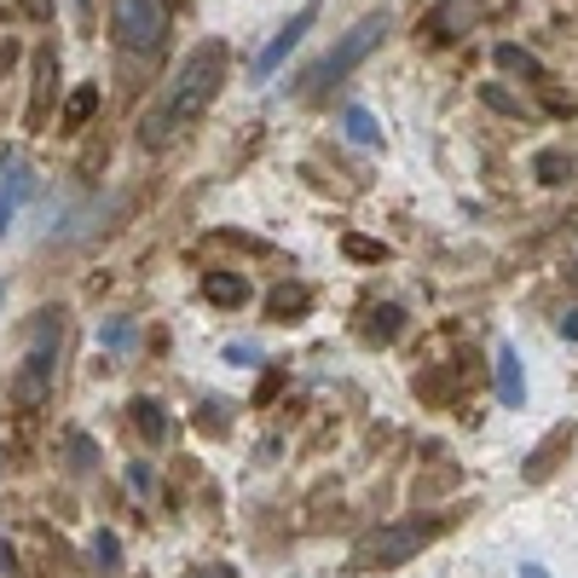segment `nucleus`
Instances as JSON below:
<instances>
[{"label":"nucleus","instance_id":"1","mask_svg":"<svg viewBox=\"0 0 578 578\" xmlns=\"http://www.w3.org/2000/svg\"><path fill=\"white\" fill-rule=\"evenodd\" d=\"M225 64H232L225 41L191 46L186 64L174 70V82L157 93V105L145 111V122H139V145H145V150H168L186 128H197V116H203V111L214 105V93L225 87Z\"/></svg>","mask_w":578,"mask_h":578},{"label":"nucleus","instance_id":"2","mask_svg":"<svg viewBox=\"0 0 578 578\" xmlns=\"http://www.w3.org/2000/svg\"><path fill=\"white\" fill-rule=\"evenodd\" d=\"M382 35H388V12H365L354 30H347V35L330 46V53H324L307 75H301V93H307V98H324L336 82H347V75H354V70L376 53V46H382Z\"/></svg>","mask_w":578,"mask_h":578},{"label":"nucleus","instance_id":"3","mask_svg":"<svg viewBox=\"0 0 578 578\" xmlns=\"http://www.w3.org/2000/svg\"><path fill=\"white\" fill-rule=\"evenodd\" d=\"M59 336H64V324H59L53 307H46V313L35 318V330H30V354H23V365H18V376H12L18 411H41L46 393H53V376H59Z\"/></svg>","mask_w":578,"mask_h":578},{"label":"nucleus","instance_id":"4","mask_svg":"<svg viewBox=\"0 0 578 578\" xmlns=\"http://www.w3.org/2000/svg\"><path fill=\"white\" fill-rule=\"evenodd\" d=\"M434 538V521H393V526H382V533H370L365 544H359V556H354V567H365V572H376V567H399V561H411L422 544Z\"/></svg>","mask_w":578,"mask_h":578},{"label":"nucleus","instance_id":"5","mask_svg":"<svg viewBox=\"0 0 578 578\" xmlns=\"http://www.w3.org/2000/svg\"><path fill=\"white\" fill-rule=\"evenodd\" d=\"M168 35V0H116V41L150 59Z\"/></svg>","mask_w":578,"mask_h":578},{"label":"nucleus","instance_id":"6","mask_svg":"<svg viewBox=\"0 0 578 578\" xmlns=\"http://www.w3.org/2000/svg\"><path fill=\"white\" fill-rule=\"evenodd\" d=\"M313 18H318V0H307V7H301V12L284 23V30H279V35H272V41L261 46V59H255V82H266V75H272V70H279V64L295 53V41L313 30Z\"/></svg>","mask_w":578,"mask_h":578},{"label":"nucleus","instance_id":"7","mask_svg":"<svg viewBox=\"0 0 578 578\" xmlns=\"http://www.w3.org/2000/svg\"><path fill=\"white\" fill-rule=\"evenodd\" d=\"M567 445H572V422H556L544 440H538V451L521 463V481H533V486H544L549 474H556V463L567 458Z\"/></svg>","mask_w":578,"mask_h":578},{"label":"nucleus","instance_id":"8","mask_svg":"<svg viewBox=\"0 0 578 578\" xmlns=\"http://www.w3.org/2000/svg\"><path fill=\"white\" fill-rule=\"evenodd\" d=\"M474 23V0H440V7L422 18V35L429 41H451V35H463Z\"/></svg>","mask_w":578,"mask_h":578},{"label":"nucleus","instance_id":"9","mask_svg":"<svg viewBox=\"0 0 578 578\" xmlns=\"http://www.w3.org/2000/svg\"><path fill=\"white\" fill-rule=\"evenodd\" d=\"M203 295L214 301V307H243V301H249V279H243V272H225V266H209L203 272Z\"/></svg>","mask_w":578,"mask_h":578},{"label":"nucleus","instance_id":"10","mask_svg":"<svg viewBox=\"0 0 578 578\" xmlns=\"http://www.w3.org/2000/svg\"><path fill=\"white\" fill-rule=\"evenodd\" d=\"M53 75H59V59L53 46H41L35 53V98H30V128H41L46 111H53Z\"/></svg>","mask_w":578,"mask_h":578},{"label":"nucleus","instance_id":"11","mask_svg":"<svg viewBox=\"0 0 578 578\" xmlns=\"http://www.w3.org/2000/svg\"><path fill=\"white\" fill-rule=\"evenodd\" d=\"M497 399L504 406H526V370H521V354L515 347H497Z\"/></svg>","mask_w":578,"mask_h":578},{"label":"nucleus","instance_id":"12","mask_svg":"<svg viewBox=\"0 0 578 578\" xmlns=\"http://www.w3.org/2000/svg\"><path fill=\"white\" fill-rule=\"evenodd\" d=\"M399 330H406V313L393 307V301H382V307H365V318H359V336L370 341V347H382V341H393Z\"/></svg>","mask_w":578,"mask_h":578},{"label":"nucleus","instance_id":"13","mask_svg":"<svg viewBox=\"0 0 578 578\" xmlns=\"http://www.w3.org/2000/svg\"><path fill=\"white\" fill-rule=\"evenodd\" d=\"M313 307V290L307 284H279L266 295V318H279V324H295V318H307Z\"/></svg>","mask_w":578,"mask_h":578},{"label":"nucleus","instance_id":"14","mask_svg":"<svg viewBox=\"0 0 578 578\" xmlns=\"http://www.w3.org/2000/svg\"><path fill=\"white\" fill-rule=\"evenodd\" d=\"M93 111H98V87L93 82H82V87H75L70 98H64V111H59V128H87V122H93Z\"/></svg>","mask_w":578,"mask_h":578},{"label":"nucleus","instance_id":"15","mask_svg":"<svg viewBox=\"0 0 578 578\" xmlns=\"http://www.w3.org/2000/svg\"><path fill=\"white\" fill-rule=\"evenodd\" d=\"M492 59H497V70H509V75H526V82H544V64H538L533 53H526V46H515V41H504Z\"/></svg>","mask_w":578,"mask_h":578},{"label":"nucleus","instance_id":"16","mask_svg":"<svg viewBox=\"0 0 578 578\" xmlns=\"http://www.w3.org/2000/svg\"><path fill=\"white\" fill-rule=\"evenodd\" d=\"M341 134L354 139V145H382V128H376V116L365 105H347L341 111Z\"/></svg>","mask_w":578,"mask_h":578},{"label":"nucleus","instance_id":"17","mask_svg":"<svg viewBox=\"0 0 578 578\" xmlns=\"http://www.w3.org/2000/svg\"><path fill=\"white\" fill-rule=\"evenodd\" d=\"M23 197H30V174H7V180H0V238H7V225H12Z\"/></svg>","mask_w":578,"mask_h":578},{"label":"nucleus","instance_id":"18","mask_svg":"<svg viewBox=\"0 0 578 578\" xmlns=\"http://www.w3.org/2000/svg\"><path fill=\"white\" fill-rule=\"evenodd\" d=\"M134 422H139L145 440H168V411H162V399H134Z\"/></svg>","mask_w":578,"mask_h":578},{"label":"nucleus","instance_id":"19","mask_svg":"<svg viewBox=\"0 0 578 578\" xmlns=\"http://www.w3.org/2000/svg\"><path fill=\"white\" fill-rule=\"evenodd\" d=\"M533 168H538V180L544 186H561V180H572V157H567V150H538V157H533Z\"/></svg>","mask_w":578,"mask_h":578},{"label":"nucleus","instance_id":"20","mask_svg":"<svg viewBox=\"0 0 578 578\" xmlns=\"http://www.w3.org/2000/svg\"><path fill=\"white\" fill-rule=\"evenodd\" d=\"M341 249H347V261H388V243L359 238V232H347V238H341Z\"/></svg>","mask_w":578,"mask_h":578},{"label":"nucleus","instance_id":"21","mask_svg":"<svg viewBox=\"0 0 578 578\" xmlns=\"http://www.w3.org/2000/svg\"><path fill=\"white\" fill-rule=\"evenodd\" d=\"M481 98H486L492 111H504V116H526V105H521V98H515V93H504V87H492V82L481 87Z\"/></svg>","mask_w":578,"mask_h":578},{"label":"nucleus","instance_id":"22","mask_svg":"<svg viewBox=\"0 0 578 578\" xmlns=\"http://www.w3.org/2000/svg\"><path fill=\"white\" fill-rule=\"evenodd\" d=\"M93 561L105 567V572H111L116 561H122V549H116V538H111V533H98V538H93Z\"/></svg>","mask_w":578,"mask_h":578},{"label":"nucleus","instance_id":"23","mask_svg":"<svg viewBox=\"0 0 578 578\" xmlns=\"http://www.w3.org/2000/svg\"><path fill=\"white\" fill-rule=\"evenodd\" d=\"M70 463H75V469H93V445H87V434H70Z\"/></svg>","mask_w":578,"mask_h":578},{"label":"nucleus","instance_id":"24","mask_svg":"<svg viewBox=\"0 0 578 578\" xmlns=\"http://www.w3.org/2000/svg\"><path fill=\"white\" fill-rule=\"evenodd\" d=\"M128 336H134V330H128V324H122V318H116V324H105V330H98V341H105V347H128Z\"/></svg>","mask_w":578,"mask_h":578},{"label":"nucleus","instance_id":"25","mask_svg":"<svg viewBox=\"0 0 578 578\" xmlns=\"http://www.w3.org/2000/svg\"><path fill=\"white\" fill-rule=\"evenodd\" d=\"M225 359H232V365H255L261 354H255V347H249V341H243V347H225Z\"/></svg>","mask_w":578,"mask_h":578},{"label":"nucleus","instance_id":"26","mask_svg":"<svg viewBox=\"0 0 578 578\" xmlns=\"http://www.w3.org/2000/svg\"><path fill=\"white\" fill-rule=\"evenodd\" d=\"M0 578H18V561H12V544L0 538Z\"/></svg>","mask_w":578,"mask_h":578},{"label":"nucleus","instance_id":"27","mask_svg":"<svg viewBox=\"0 0 578 578\" xmlns=\"http://www.w3.org/2000/svg\"><path fill=\"white\" fill-rule=\"evenodd\" d=\"M186 578H238V572L225 567V561H214V567H197V572H186Z\"/></svg>","mask_w":578,"mask_h":578},{"label":"nucleus","instance_id":"28","mask_svg":"<svg viewBox=\"0 0 578 578\" xmlns=\"http://www.w3.org/2000/svg\"><path fill=\"white\" fill-rule=\"evenodd\" d=\"M561 336H572V341H578V313H572V318H561Z\"/></svg>","mask_w":578,"mask_h":578},{"label":"nucleus","instance_id":"29","mask_svg":"<svg viewBox=\"0 0 578 578\" xmlns=\"http://www.w3.org/2000/svg\"><path fill=\"white\" fill-rule=\"evenodd\" d=\"M521 578H549V572H544L538 561H526V567H521Z\"/></svg>","mask_w":578,"mask_h":578},{"label":"nucleus","instance_id":"30","mask_svg":"<svg viewBox=\"0 0 578 578\" xmlns=\"http://www.w3.org/2000/svg\"><path fill=\"white\" fill-rule=\"evenodd\" d=\"M0 301H7V290H0Z\"/></svg>","mask_w":578,"mask_h":578}]
</instances>
